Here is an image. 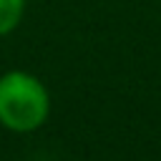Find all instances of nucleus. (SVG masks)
I'll use <instances>...</instances> for the list:
<instances>
[{
  "instance_id": "obj_2",
  "label": "nucleus",
  "mask_w": 161,
  "mask_h": 161,
  "mask_svg": "<svg viewBox=\"0 0 161 161\" xmlns=\"http://www.w3.org/2000/svg\"><path fill=\"white\" fill-rule=\"evenodd\" d=\"M25 3L28 0H0V38L10 35L23 23Z\"/></svg>"
},
{
  "instance_id": "obj_1",
  "label": "nucleus",
  "mask_w": 161,
  "mask_h": 161,
  "mask_svg": "<svg viewBox=\"0 0 161 161\" xmlns=\"http://www.w3.org/2000/svg\"><path fill=\"white\" fill-rule=\"evenodd\" d=\"M50 116V91L30 70L0 73V126L10 133H33Z\"/></svg>"
}]
</instances>
